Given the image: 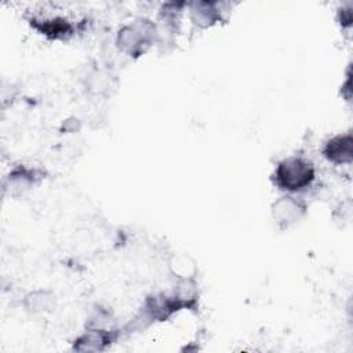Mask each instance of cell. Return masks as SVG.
Here are the masks:
<instances>
[{
	"label": "cell",
	"mask_w": 353,
	"mask_h": 353,
	"mask_svg": "<svg viewBox=\"0 0 353 353\" xmlns=\"http://www.w3.org/2000/svg\"><path fill=\"white\" fill-rule=\"evenodd\" d=\"M313 176L312 164L298 157H290L281 161L276 171L277 183L287 190H298L307 186Z\"/></svg>",
	"instance_id": "obj_1"
},
{
	"label": "cell",
	"mask_w": 353,
	"mask_h": 353,
	"mask_svg": "<svg viewBox=\"0 0 353 353\" xmlns=\"http://www.w3.org/2000/svg\"><path fill=\"white\" fill-rule=\"evenodd\" d=\"M325 156L335 163H347L352 160V137L339 135L331 139L325 146Z\"/></svg>",
	"instance_id": "obj_2"
},
{
	"label": "cell",
	"mask_w": 353,
	"mask_h": 353,
	"mask_svg": "<svg viewBox=\"0 0 353 353\" xmlns=\"http://www.w3.org/2000/svg\"><path fill=\"white\" fill-rule=\"evenodd\" d=\"M299 204L292 201L290 197L288 199H284L281 201L277 203V207H276V215L280 216L283 221H287V222H292L296 216H299Z\"/></svg>",
	"instance_id": "obj_3"
}]
</instances>
